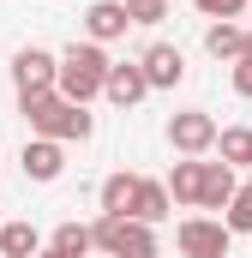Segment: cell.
I'll list each match as a JSON object with an SVG mask.
<instances>
[{
	"mask_svg": "<svg viewBox=\"0 0 252 258\" xmlns=\"http://www.w3.org/2000/svg\"><path fill=\"white\" fill-rule=\"evenodd\" d=\"M24 102V120H30V138H54V144H84L90 132H96V114L90 108H78V102H66L60 90H42V96H18Z\"/></svg>",
	"mask_w": 252,
	"mask_h": 258,
	"instance_id": "cell-1",
	"label": "cell"
},
{
	"mask_svg": "<svg viewBox=\"0 0 252 258\" xmlns=\"http://www.w3.org/2000/svg\"><path fill=\"white\" fill-rule=\"evenodd\" d=\"M102 78H108V54L96 42H72L66 54H54V90L78 108H90L102 96Z\"/></svg>",
	"mask_w": 252,
	"mask_h": 258,
	"instance_id": "cell-2",
	"label": "cell"
},
{
	"mask_svg": "<svg viewBox=\"0 0 252 258\" xmlns=\"http://www.w3.org/2000/svg\"><path fill=\"white\" fill-rule=\"evenodd\" d=\"M174 246H180V258H228L234 234L222 228V216H186L174 228Z\"/></svg>",
	"mask_w": 252,
	"mask_h": 258,
	"instance_id": "cell-3",
	"label": "cell"
},
{
	"mask_svg": "<svg viewBox=\"0 0 252 258\" xmlns=\"http://www.w3.org/2000/svg\"><path fill=\"white\" fill-rule=\"evenodd\" d=\"M168 144H174V156H204V150L216 144L210 108H180V114L168 120Z\"/></svg>",
	"mask_w": 252,
	"mask_h": 258,
	"instance_id": "cell-4",
	"label": "cell"
},
{
	"mask_svg": "<svg viewBox=\"0 0 252 258\" xmlns=\"http://www.w3.org/2000/svg\"><path fill=\"white\" fill-rule=\"evenodd\" d=\"M138 72H144L150 90H174V84L186 78V54H180L174 42H150V48L138 54Z\"/></svg>",
	"mask_w": 252,
	"mask_h": 258,
	"instance_id": "cell-5",
	"label": "cell"
},
{
	"mask_svg": "<svg viewBox=\"0 0 252 258\" xmlns=\"http://www.w3.org/2000/svg\"><path fill=\"white\" fill-rule=\"evenodd\" d=\"M12 84H18V96L54 90V54H48V48H18V54H12Z\"/></svg>",
	"mask_w": 252,
	"mask_h": 258,
	"instance_id": "cell-6",
	"label": "cell"
},
{
	"mask_svg": "<svg viewBox=\"0 0 252 258\" xmlns=\"http://www.w3.org/2000/svg\"><path fill=\"white\" fill-rule=\"evenodd\" d=\"M102 96H108L114 108H132V102H144V96H150V84H144V72H138V60H108V78H102Z\"/></svg>",
	"mask_w": 252,
	"mask_h": 258,
	"instance_id": "cell-7",
	"label": "cell"
},
{
	"mask_svg": "<svg viewBox=\"0 0 252 258\" xmlns=\"http://www.w3.org/2000/svg\"><path fill=\"white\" fill-rule=\"evenodd\" d=\"M18 162H24V174H30L36 186H48V180L66 174V144H54V138H30Z\"/></svg>",
	"mask_w": 252,
	"mask_h": 258,
	"instance_id": "cell-8",
	"label": "cell"
},
{
	"mask_svg": "<svg viewBox=\"0 0 252 258\" xmlns=\"http://www.w3.org/2000/svg\"><path fill=\"white\" fill-rule=\"evenodd\" d=\"M168 210H174V198L162 180H144L138 174V186H132V210H126V222H144V228H156V222H168Z\"/></svg>",
	"mask_w": 252,
	"mask_h": 258,
	"instance_id": "cell-9",
	"label": "cell"
},
{
	"mask_svg": "<svg viewBox=\"0 0 252 258\" xmlns=\"http://www.w3.org/2000/svg\"><path fill=\"white\" fill-rule=\"evenodd\" d=\"M126 24H132V18H126L120 0H90V12H84V42H96V48H102V42L126 36Z\"/></svg>",
	"mask_w": 252,
	"mask_h": 258,
	"instance_id": "cell-10",
	"label": "cell"
},
{
	"mask_svg": "<svg viewBox=\"0 0 252 258\" xmlns=\"http://www.w3.org/2000/svg\"><path fill=\"white\" fill-rule=\"evenodd\" d=\"M234 168L228 162H204V180H198V210H228V198H234Z\"/></svg>",
	"mask_w": 252,
	"mask_h": 258,
	"instance_id": "cell-11",
	"label": "cell"
},
{
	"mask_svg": "<svg viewBox=\"0 0 252 258\" xmlns=\"http://www.w3.org/2000/svg\"><path fill=\"white\" fill-rule=\"evenodd\" d=\"M198 180H204V162H198V156H180V162L168 168V180H162V186H168L174 204H198Z\"/></svg>",
	"mask_w": 252,
	"mask_h": 258,
	"instance_id": "cell-12",
	"label": "cell"
},
{
	"mask_svg": "<svg viewBox=\"0 0 252 258\" xmlns=\"http://www.w3.org/2000/svg\"><path fill=\"white\" fill-rule=\"evenodd\" d=\"M108 258H156V228H144V222H120Z\"/></svg>",
	"mask_w": 252,
	"mask_h": 258,
	"instance_id": "cell-13",
	"label": "cell"
},
{
	"mask_svg": "<svg viewBox=\"0 0 252 258\" xmlns=\"http://www.w3.org/2000/svg\"><path fill=\"white\" fill-rule=\"evenodd\" d=\"M42 252V234L30 222H0V258H36Z\"/></svg>",
	"mask_w": 252,
	"mask_h": 258,
	"instance_id": "cell-14",
	"label": "cell"
},
{
	"mask_svg": "<svg viewBox=\"0 0 252 258\" xmlns=\"http://www.w3.org/2000/svg\"><path fill=\"white\" fill-rule=\"evenodd\" d=\"M240 48H246V30L240 24H210L204 30V54L210 60H240Z\"/></svg>",
	"mask_w": 252,
	"mask_h": 258,
	"instance_id": "cell-15",
	"label": "cell"
},
{
	"mask_svg": "<svg viewBox=\"0 0 252 258\" xmlns=\"http://www.w3.org/2000/svg\"><path fill=\"white\" fill-rule=\"evenodd\" d=\"M210 150H222V162H228V168H252V126L216 132V144H210Z\"/></svg>",
	"mask_w": 252,
	"mask_h": 258,
	"instance_id": "cell-16",
	"label": "cell"
},
{
	"mask_svg": "<svg viewBox=\"0 0 252 258\" xmlns=\"http://www.w3.org/2000/svg\"><path fill=\"white\" fill-rule=\"evenodd\" d=\"M132 186H138V174H108L102 192H96L102 216H126V210H132Z\"/></svg>",
	"mask_w": 252,
	"mask_h": 258,
	"instance_id": "cell-17",
	"label": "cell"
},
{
	"mask_svg": "<svg viewBox=\"0 0 252 258\" xmlns=\"http://www.w3.org/2000/svg\"><path fill=\"white\" fill-rule=\"evenodd\" d=\"M48 246H54L60 258H84V252H96V246H90V228H84V222H60Z\"/></svg>",
	"mask_w": 252,
	"mask_h": 258,
	"instance_id": "cell-18",
	"label": "cell"
},
{
	"mask_svg": "<svg viewBox=\"0 0 252 258\" xmlns=\"http://www.w3.org/2000/svg\"><path fill=\"white\" fill-rule=\"evenodd\" d=\"M222 228H228V234H252V180H246V186H234L228 210H222Z\"/></svg>",
	"mask_w": 252,
	"mask_h": 258,
	"instance_id": "cell-19",
	"label": "cell"
},
{
	"mask_svg": "<svg viewBox=\"0 0 252 258\" xmlns=\"http://www.w3.org/2000/svg\"><path fill=\"white\" fill-rule=\"evenodd\" d=\"M192 6H198L210 24H234V18L246 12V0H192Z\"/></svg>",
	"mask_w": 252,
	"mask_h": 258,
	"instance_id": "cell-20",
	"label": "cell"
},
{
	"mask_svg": "<svg viewBox=\"0 0 252 258\" xmlns=\"http://www.w3.org/2000/svg\"><path fill=\"white\" fill-rule=\"evenodd\" d=\"M120 6H126L132 24H162L168 18V0H120Z\"/></svg>",
	"mask_w": 252,
	"mask_h": 258,
	"instance_id": "cell-21",
	"label": "cell"
},
{
	"mask_svg": "<svg viewBox=\"0 0 252 258\" xmlns=\"http://www.w3.org/2000/svg\"><path fill=\"white\" fill-rule=\"evenodd\" d=\"M234 96H252V30H246V48L234 60Z\"/></svg>",
	"mask_w": 252,
	"mask_h": 258,
	"instance_id": "cell-22",
	"label": "cell"
},
{
	"mask_svg": "<svg viewBox=\"0 0 252 258\" xmlns=\"http://www.w3.org/2000/svg\"><path fill=\"white\" fill-rule=\"evenodd\" d=\"M36 258H60V252H54V246H42V252H36Z\"/></svg>",
	"mask_w": 252,
	"mask_h": 258,
	"instance_id": "cell-23",
	"label": "cell"
},
{
	"mask_svg": "<svg viewBox=\"0 0 252 258\" xmlns=\"http://www.w3.org/2000/svg\"><path fill=\"white\" fill-rule=\"evenodd\" d=\"M246 6H252V0H246Z\"/></svg>",
	"mask_w": 252,
	"mask_h": 258,
	"instance_id": "cell-24",
	"label": "cell"
}]
</instances>
